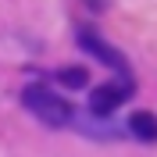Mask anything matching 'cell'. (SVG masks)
<instances>
[{
  "label": "cell",
  "instance_id": "cell-4",
  "mask_svg": "<svg viewBox=\"0 0 157 157\" xmlns=\"http://www.w3.org/2000/svg\"><path fill=\"white\" fill-rule=\"evenodd\" d=\"M128 136L147 143V147H154L157 143V114L154 111H132L128 114Z\"/></svg>",
  "mask_w": 157,
  "mask_h": 157
},
{
  "label": "cell",
  "instance_id": "cell-1",
  "mask_svg": "<svg viewBox=\"0 0 157 157\" xmlns=\"http://www.w3.org/2000/svg\"><path fill=\"white\" fill-rule=\"evenodd\" d=\"M21 107L29 111L36 121H43L47 128L75 125V107H71L61 93H54L50 86H43V82H29V86L21 89Z\"/></svg>",
  "mask_w": 157,
  "mask_h": 157
},
{
  "label": "cell",
  "instance_id": "cell-2",
  "mask_svg": "<svg viewBox=\"0 0 157 157\" xmlns=\"http://www.w3.org/2000/svg\"><path fill=\"white\" fill-rule=\"evenodd\" d=\"M75 43H78L82 54H89V57L100 61L104 68H111V71H114V78H132V75H128V61L121 57V54H118V50L111 47L100 32H93L89 25H82V29L75 32Z\"/></svg>",
  "mask_w": 157,
  "mask_h": 157
},
{
  "label": "cell",
  "instance_id": "cell-6",
  "mask_svg": "<svg viewBox=\"0 0 157 157\" xmlns=\"http://www.w3.org/2000/svg\"><path fill=\"white\" fill-rule=\"evenodd\" d=\"M86 7H89V11H104V7H107V0H86Z\"/></svg>",
  "mask_w": 157,
  "mask_h": 157
},
{
  "label": "cell",
  "instance_id": "cell-3",
  "mask_svg": "<svg viewBox=\"0 0 157 157\" xmlns=\"http://www.w3.org/2000/svg\"><path fill=\"white\" fill-rule=\"evenodd\" d=\"M132 93H136V82L132 78H107V82H100V86L89 89V114L93 118H111Z\"/></svg>",
  "mask_w": 157,
  "mask_h": 157
},
{
  "label": "cell",
  "instance_id": "cell-5",
  "mask_svg": "<svg viewBox=\"0 0 157 157\" xmlns=\"http://www.w3.org/2000/svg\"><path fill=\"white\" fill-rule=\"evenodd\" d=\"M64 89H86L89 86V71L86 68H75V64H68V68H57V75H54Z\"/></svg>",
  "mask_w": 157,
  "mask_h": 157
}]
</instances>
